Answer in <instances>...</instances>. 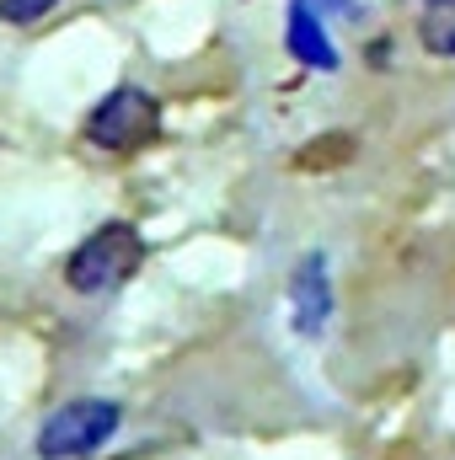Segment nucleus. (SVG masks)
I'll return each mask as SVG.
<instances>
[{
	"label": "nucleus",
	"mask_w": 455,
	"mask_h": 460,
	"mask_svg": "<svg viewBox=\"0 0 455 460\" xmlns=\"http://www.w3.org/2000/svg\"><path fill=\"white\" fill-rule=\"evenodd\" d=\"M290 49L306 59V65H317V70H333L338 59H333V43L322 38V27H317V11H306V5H295V16H290Z\"/></svg>",
	"instance_id": "5"
},
{
	"label": "nucleus",
	"mask_w": 455,
	"mask_h": 460,
	"mask_svg": "<svg viewBox=\"0 0 455 460\" xmlns=\"http://www.w3.org/2000/svg\"><path fill=\"white\" fill-rule=\"evenodd\" d=\"M59 0H0V22H11V27H27V22H38V16H49Z\"/></svg>",
	"instance_id": "8"
},
{
	"label": "nucleus",
	"mask_w": 455,
	"mask_h": 460,
	"mask_svg": "<svg viewBox=\"0 0 455 460\" xmlns=\"http://www.w3.org/2000/svg\"><path fill=\"white\" fill-rule=\"evenodd\" d=\"M418 38H424L429 54L455 59V0H429V11L418 22Z\"/></svg>",
	"instance_id": "6"
},
{
	"label": "nucleus",
	"mask_w": 455,
	"mask_h": 460,
	"mask_svg": "<svg viewBox=\"0 0 455 460\" xmlns=\"http://www.w3.org/2000/svg\"><path fill=\"white\" fill-rule=\"evenodd\" d=\"M139 257H145V241H139V230L113 220V226L92 230L76 252H70V262H65V284L76 289V295H108L118 289L134 268H139Z\"/></svg>",
	"instance_id": "1"
},
{
	"label": "nucleus",
	"mask_w": 455,
	"mask_h": 460,
	"mask_svg": "<svg viewBox=\"0 0 455 460\" xmlns=\"http://www.w3.org/2000/svg\"><path fill=\"white\" fill-rule=\"evenodd\" d=\"M353 161V134H317L300 155H295V172H333Z\"/></svg>",
	"instance_id": "7"
},
{
	"label": "nucleus",
	"mask_w": 455,
	"mask_h": 460,
	"mask_svg": "<svg viewBox=\"0 0 455 460\" xmlns=\"http://www.w3.org/2000/svg\"><path fill=\"white\" fill-rule=\"evenodd\" d=\"M156 134H161V102L139 86H118L86 113V139L103 150H139Z\"/></svg>",
	"instance_id": "2"
},
{
	"label": "nucleus",
	"mask_w": 455,
	"mask_h": 460,
	"mask_svg": "<svg viewBox=\"0 0 455 460\" xmlns=\"http://www.w3.org/2000/svg\"><path fill=\"white\" fill-rule=\"evenodd\" d=\"M118 418H123V412H118L113 402H65V407L43 423V434H38V456L43 460L92 456V450H103V445L113 439Z\"/></svg>",
	"instance_id": "3"
},
{
	"label": "nucleus",
	"mask_w": 455,
	"mask_h": 460,
	"mask_svg": "<svg viewBox=\"0 0 455 460\" xmlns=\"http://www.w3.org/2000/svg\"><path fill=\"white\" fill-rule=\"evenodd\" d=\"M290 295H295V332L317 338V332L327 327V316H333V289H327V262H322V252H311V257L295 268Z\"/></svg>",
	"instance_id": "4"
}]
</instances>
